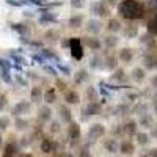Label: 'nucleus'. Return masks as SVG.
I'll return each instance as SVG.
<instances>
[{
    "label": "nucleus",
    "mask_w": 157,
    "mask_h": 157,
    "mask_svg": "<svg viewBox=\"0 0 157 157\" xmlns=\"http://www.w3.org/2000/svg\"><path fill=\"white\" fill-rule=\"evenodd\" d=\"M118 11L124 19L129 21H135L143 17V6L137 2V0H123V2L118 5Z\"/></svg>",
    "instance_id": "f257e3e1"
},
{
    "label": "nucleus",
    "mask_w": 157,
    "mask_h": 157,
    "mask_svg": "<svg viewBox=\"0 0 157 157\" xmlns=\"http://www.w3.org/2000/svg\"><path fill=\"white\" fill-rule=\"evenodd\" d=\"M69 49H71V55L74 60L80 61L83 58V46L78 38H71L69 39Z\"/></svg>",
    "instance_id": "f03ea898"
},
{
    "label": "nucleus",
    "mask_w": 157,
    "mask_h": 157,
    "mask_svg": "<svg viewBox=\"0 0 157 157\" xmlns=\"http://www.w3.org/2000/svg\"><path fill=\"white\" fill-rule=\"evenodd\" d=\"M90 10H91V13H93V14H96V16H101V17L109 16V10H107V6H105V5H104V2L91 3Z\"/></svg>",
    "instance_id": "7ed1b4c3"
},
{
    "label": "nucleus",
    "mask_w": 157,
    "mask_h": 157,
    "mask_svg": "<svg viewBox=\"0 0 157 157\" xmlns=\"http://www.w3.org/2000/svg\"><path fill=\"white\" fill-rule=\"evenodd\" d=\"M104 132H105V129H104L102 124H93L90 127V130H88V137L93 138V140H98V138H101L104 135Z\"/></svg>",
    "instance_id": "20e7f679"
},
{
    "label": "nucleus",
    "mask_w": 157,
    "mask_h": 157,
    "mask_svg": "<svg viewBox=\"0 0 157 157\" xmlns=\"http://www.w3.org/2000/svg\"><path fill=\"white\" fill-rule=\"evenodd\" d=\"M121 132H124L126 135H135L137 134V123L135 121H127L121 126Z\"/></svg>",
    "instance_id": "39448f33"
},
{
    "label": "nucleus",
    "mask_w": 157,
    "mask_h": 157,
    "mask_svg": "<svg viewBox=\"0 0 157 157\" xmlns=\"http://www.w3.org/2000/svg\"><path fill=\"white\" fill-rule=\"evenodd\" d=\"M101 22L99 21H96V19H91V21H88L86 22V32L88 33H91V35H96V33H99L101 32Z\"/></svg>",
    "instance_id": "423d86ee"
},
{
    "label": "nucleus",
    "mask_w": 157,
    "mask_h": 157,
    "mask_svg": "<svg viewBox=\"0 0 157 157\" xmlns=\"http://www.w3.org/2000/svg\"><path fill=\"white\" fill-rule=\"evenodd\" d=\"M83 112H85L86 115H99V113H101V104H98V102H94V101H91Z\"/></svg>",
    "instance_id": "0eeeda50"
},
{
    "label": "nucleus",
    "mask_w": 157,
    "mask_h": 157,
    "mask_svg": "<svg viewBox=\"0 0 157 157\" xmlns=\"http://www.w3.org/2000/svg\"><path fill=\"white\" fill-rule=\"evenodd\" d=\"M132 58H134V50H132V49L124 47V49H121V50H120V60H121V61L129 63Z\"/></svg>",
    "instance_id": "6e6552de"
},
{
    "label": "nucleus",
    "mask_w": 157,
    "mask_h": 157,
    "mask_svg": "<svg viewBox=\"0 0 157 157\" xmlns=\"http://www.w3.org/2000/svg\"><path fill=\"white\" fill-rule=\"evenodd\" d=\"M29 110H30V104L22 101V102L16 104V107L13 109V113H14V115H22V113H27Z\"/></svg>",
    "instance_id": "1a4fd4ad"
},
{
    "label": "nucleus",
    "mask_w": 157,
    "mask_h": 157,
    "mask_svg": "<svg viewBox=\"0 0 157 157\" xmlns=\"http://www.w3.org/2000/svg\"><path fill=\"white\" fill-rule=\"evenodd\" d=\"M120 151H121L123 154H134L135 146H134V143H132V141L126 140V141H123L121 145H120Z\"/></svg>",
    "instance_id": "9d476101"
},
{
    "label": "nucleus",
    "mask_w": 157,
    "mask_h": 157,
    "mask_svg": "<svg viewBox=\"0 0 157 157\" xmlns=\"http://www.w3.org/2000/svg\"><path fill=\"white\" fill-rule=\"evenodd\" d=\"M130 75H132V78H134L135 82H143L146 78V71L141 69V68H135Z\"/></svg>",
    "instance_id": "9b49d317"
},
{
    "label": "nucleus",
    "mask_w": 157,
    "mask_h": 157,
    "mask_svg": "<svg viewBox=\"0 0 157 157\" xmlns=\"http://www.w3.org/2000/svg\"><path fill=\"white\" fill-rule=\"evenodd\" d=\"M104 66H105L109 71H115L116 69V57L115 55H107L105 58H104Z\"/></svg>",
    "instance_id": "f8f14e48"
},
{
    "label": "nucleus",
    "mask_w": 157,
    "mask_h": 157,
    "mask_svg": "<svg viewBox=\"0 0 157 157\" xmlns=\"http://www.w3.org/2000/svg\"><path fill=\"white\" fill-rule=\"evenodd\" d=\"M74 80H75L77 85H80V83L86 82V80H88V72H86V69L77 71V72H75V77H74Z\"/></svg>",
    "instance_id": "ddd939ff"
},
{
    "label": "nucleus",
    "mask_w": 157,
    "mask_h": 157,
    "mask_svg": "<svg viewBox=\"0 0 157 157\" xmlns=\"http://www.w3.org/2000/svg\"><path fill=\"white\" fill-rule=\"evenodd\" d=\"M60 116H61V120H63L64 123H71V120H72L71 110H69L66 105H61V107H60Z\"/></svg>",
    "instance_id": "4468645a"
},
{
    "label": "nucleus",
    "mask_w": 157,
    "mask_h": 157,
    "mask_svg": "<svg viewBox=\"0 0 157 157\" xmlns=\"http://www.w3.org/2000/svg\"><path fill=\"white\" fill-rule=\"evenodd\" d=\"M123 33H124V36L126 38H135L137 36V33H138V29H137V25H127V27L123 30Z\"/></svg>",
    "instance_id": "2eb2a0df"
},
{
    "label": "nucleus",
    "mask_w": 157,
    "mask_h": 157,
    "mask_svg": "<svg viewBox=\"0 0 157 157\" xmlns=\"http://www.w3.org/2000/svg\"><path fill=\"white\" fill-rule=\"evenodd\" d=\"M69 137H71L72 140L80 138V127H78V124L71 123V126H69Z\"/></svg>",
    "instance_id": "dca6fc26"
},
{
    "label": "nucleus",
    "mask_w": 157,
    "mask_h": 157,
    "mask_svg": "<svg viewBox=\"0 0 157 157\" xmlns=\"http://www.w3.org/2000/svg\"><path fill=\"white\" fill-rule=\"evenodd\" d=\"M64 101H66L68 104H77L78 102V94L75 93V91H66V93H64Z\"/></svg>",
    "instance_id": "f3484780"
},
{
    "label": "nucleus",
    "mask_w": 157,
    "mask_h": 157,
    "mask_svg": "<svg viewBox=\"0 0 157 157\" xmlns=\"http://www.w3.org/2000/svg\"><path fill=\"white\" fill-rule=\"evenodd\" d=\"M104 146H105V149H107L109 152H116V149L120 148V146H118V143H116V140H115V138H109L105 143H104Z\"/></svg>",
    "instance_id": "a211bd4d"
},
{
    "label": "nucleus",
    "mask_w": 157,
    "mask_h": 157,
    "mask_svg": "<svg viewBox=\"0 0 157 157\" xmlns=\"http://www.w3.org/2000/svg\"><path fill=\"white\" fill-rule=\"evenodd\" d=\"M107 29H109L110 32H113V33L120 32V30H121V22L116 21V19H110L109 24H107Z\"/></svg>",
    "instance_id": "6ab92c4d"
},
{
    "label": "nucleus",
    "mask_w": 157,
    "mask_h": 157,
    "mask_svg": "<svg viewBox=\"0 0 157 157\" xmlns=\"http://www.w3.org/2000/svg\"><path fill=\"white\" fill-rule=\"evenodd\" d=\"M82 22H83V16H82V14H75V16H72V17L69 19V25H71L72 29L80 27Z\"/></svg>",
    "instance_id": "aec40b11"
},
{
    "label": "nucleus",
    "mask_w": 157,
    "mask_h": 157,
    "mask_svg": "<svg viewBox=\"0 0 157 157\" xmlns=\"http://www.w3.org/2000/svg\"><path fill=\"white\" fill-rule=\"evenodd\" d=\"M41 149H43V152H52V151L55 149V145H54L50 140L44 138V140L41 141Z\"/></svg>",
    "instance_id": "412c9836"
},
{
    "label": "nucleus",
    "mask_w": 157,
    "mask_h": 157,
    "mask_svg": "<svg viewBox=\"0 0 157 157\" xmlns=\"http://www.w3.org/2000/svg\"><path fill=\"white\" fill-rule=\"evenodd\" d=\"M85 43H86L88 47H91L93 50H99L101 49V41H99V39H96V38H86Z\"/></svg>",
    "instance_id": "4be33fe9"
},
{
    "label": "nucleus",
    "mask_w": 157,
    "mask_h": 157,
    "mask_svg": "<svg viewBox=\"0 0 157 157\" xmlns=\"http://www.w3.org/2000/svg\"><path fill=\"white\" fill-rule=\"evenodd\" d=\"M50 109L49 107H41L39 109V120L41 121H49L50 120Z\"/></svg>",
    "instance_id": "5701e85b"
},
{
    "label": "nucleus",
    "mask_w": 157,
    "mask_h": 157,
    "mask_svg": "<svg viewBox=\"0 0 157 157\" xmlns=\"http://www.w3.org/2000/svg\"><path fill=\"white\" fill-rule=\"evenodd\" d=\"M55 90L54 88H50V90H47L46 91V93H44V101L47 102V104H52V102H54L55 101Z\"/></svg>",
    "instance_id": "b1692460"
},
{
    "label": "nucleus",
    "mask_w": 157,
    "mask_h": 157,
    "mask_svg": "<svg viewBox=\"0 0 157 157\" xmlns=\"http://www.w3.org/2000/svg\"><path fill=\"white\" fill-rule=\"evenodd\" d=\"M101 63H104V60L99 55H94L90 60V66H91V69H98V68H101Z\"/></svg>",
    "instance_id": "393cba45"
},
{
    "label": "nucleus",
    "mask_w": 157,
    "mask_h": 157,
    "mask_svg": "<svg viewBox=\"0 0 157 157\" xmlns=\"http://www.w3.org/2000/svg\"><path fill=\"white\" fill-rule=\"evenodd\" d=\"M104 44H105L107 47H115V46L118 44V38H116V36H113V35L105 36V38H104Z\"/></svg>",
    "instance_id": "a878e982"
},
{
    "label": "nucleus",
    "mask_w": 157,
    "mask_h": 157,
    "mask_svg": "<svg viewBox=\"0 0 157 157\" xmlns=\"http://www.w3.org/2000/svg\"><path fill=\"white\" fill-rule=\"evenodd\" d=\"M124 78H126V71H124V69H115V72H113V80L123 82Z\"/></svg>",
    "instance_id": "bb28decb"
},
{
    "label": "nucleus",
    "mask_w": 157,
    "mask_h": 157,
    "mask_svg": "<svg viewBox=\"0 0 157 157\" xmlns=\"http://www.w3.org/2000/svg\"><path fill=\"white\" fill-rule=\"evenodd\" d=\"M6 3L13 6H24V5H30V0H6Z\"/></svg>",
    "instance_id": "cd10ccee"
},
{
    "label": "nucleus",
    "mask_w": 157,
    "mask_h": 157,
    "mask_svg": "<svg viewBox=\"0 0 157 157\" xmlns=\"http://www.w3.org/2000/svg\"><path fill=\"white\" fill-rule=\"evenodd\" d=\"M145 66H146V69H152L154 66H157V63H155V60L151 55H146L145 57Z\"/></svg>",
    "instance_id": "c85d7f7f"
},
{
    "label": "nucleus",
    "mask_w": 157,
    "mask_h": 157,
    "mask_svg": "<svg viewBox=\"0 0 157 157\" xmlns=\"http://www.w3.org/2000/svg\"><path fill=\"white\" fill-rule=\"evenodd\" d=\"M11 27H13V30H16V32L21 33V35H25V33L29 32V29L25 27V25H22V24H13Z\"/></svg>",
    "instance_id": "c756f323"
},
{
    "label": "nucleus",
    "mask_w": 157,
    "mask_h": 157,
    "mask_svg": "<svg viewBox=\"0 0 157 157\" xmlns=\"http://www.w3.org/2000/svg\"><path fill=\"white\" fill-rule=\"evenodd\" d=\"M39 99H41V88H38V86H35V88L32 90V101L38 102Z\"/></svg>",
    "instance_id": "7c9ffc66"
},
{
    "label": "nucleus",
    "mask_w": 157,
    "mask_h": 157,
    "mask_svg": "<svg viewBox=\"0 0 157 157\" xmlns=\"http://www.w3.org/2000/svg\"><path fill=\"white\" fill-rule=\"evenodd\" d=\"M137 141H138V145H148L149 137L146 134H137Z\"/></svg>",
    "instance_id": "2f4dec72"
},
{
    "label": "nucleus",
    "mask_w": 157,
    "mask_h": 157,
    "mask_svg": "<svg viewBox=\"0 0 157 157\" xmlns=\"http://www.w3.org/2000/svg\"><path fill=\"white\" fill-rule=\"evenodd\" d=\"M127 112H129V107L127 105H118V107H115V115H118V116L126 115Z\"/></svg>",
    "instance_id": "473e14b6"
},
{
    "label": "nucleus",
    "mask_w": 157,
    "mask_h": 157,
    "mask_svg": "<svg viewBox=\"0 0 157 157\" xmlns=\"http://www.w3.org/2000/svg\"><path fill=\"white\" fill-rule=\"evenodd\" d=\"M140 124H141L143 127H149V126H151V116H148V115H141Z\"/></svg>",
    "instance_id": "72a5a7b5"
},
{
    "label": "nucleus",
    "mask_w": 157,
    "mask_h": 157,
    "mask_svg": "<svg viewBox=\"0 0 157 157\" xmlns=\"http://www.w3.org/2000/svg\"><path fill=\"white\" fill-rule=\"evenodd\" d=\"M39 21H41V22H55L57 17H55V16H52V14H49V13H44Z\"/></svg>",
    "instance_id": "f704fd0d"
},
{
    "label": "nucleus",
    "mask_w": 157,
    "mask_h": 157,
    "mask_svg": "<svg viewBox=\"0 0 157 157\" xmlns=\"http://www.w3.org/2000/svg\"><path fill=\"white\" fill-rule=\"evenodd\" d=\"M86 98L90 99V102L94 101V99H96V90H94V88H88V90H86Z\"/></svg>",
    "instance_id": "c9c22d12"
},
{
    "label": "nucleus",
    "mask_w": 157,
    "mask_h": 157,
    "mask_svg": "<svg viewBox=\"0 0 157 157\" xmlns=\"http://www.w3.org/2000/svg\"><path fill=\"white\" fill-rule=\"evenodd\" d=\"M71 5H72V8H82L83 6V0H71Z\"/></svg>",
    "instance_id": "e433bc0d"
},
{
    "label": "nucleus",
    "mask_w": 157,
    "mask_h": 157,
    "mask_svg": "<svg viewBox=\"0 0 157 157\" xmlns=\"http://www.w3.org/2000/svg\"><path fill=\"white\" fill-rule=\"evenodd\" d=\"M50 132H54V134L60 132V124H58L57 121H54V123L50 124Z\"/></svg>",
    "instance_id": "4c0bfd02"
},
{
    "label": "nucleus",
    "mask_w": 157,
    "mask_h": 157,
    "mask_svg": "<svg viewBox=\"0 0 157 157\" xmlns=\"http://www.w3.org/2000/svg\"><path fill=\"white\" fill-rule=\"evenodd\" d=\"M25 126H27V121H24V120H16V127H17V129H24Z\"/></svg>",
    "instance_id": "58836bf2"
},
{
    "label": "nucleus",
    "mask_w": 157,
    "mask_h": 157,
    "mask_svg": "<svg viewBox=\"0 0 157 157\" xmlns=\"http://www.w3.org/2000/svg\"><path fill=\"white\" fill-rule=\"evenodd\" d=\"M8 118H0V127H2V129H6L8 127Z\"/></svg>",
    "instance_id": "ea45409f"
},
{
    "label": "nucleus",
    "mask_w": 157,
    "mask_h": 157,
    "mask_svg": "<svg viewBox=\"0 0 157 157\" xmlns=\"http://www.w3.org/2000/svg\"><path fill=\"white\" fill-rule=\"evenodd\" d=\"M143 157H157V149H151V151H148Z\"/></svg>",
    "instance_id": "a19ab883"
},
{
    "label": "nucleus",
    "mask_w": 157,
    "mask_h": 157,
    "mask_svg": "<svg viewBox=\"0 0 157 157\" xmlns=\"http://www.w3.org/2000/svg\"><path fill=\"white\" fill-rule=\"evenodd\" d=\"M78 157H91L90 152L86 149H80V152H78Z\"/></svg>",
    "instance_id": "79ce46f5"
},
{
    "label": "nucleus",
    "mask_w": 157,
    "mask_h": 157,
    "mask_svg": "<svg viewBox=\"0 0 157 157\" xmlns=\"http://www.w3.org/2000/svg\"><path fill=\"white\" fill-rule=\"evenodd\" d=\"M6 105V98L5 96H0V109H3Z\"/></svg>",
    "instance_id": "37998d69"
},
{
    "label": "nucleus",
    "mask_w": 157,
    "mask_h": 157,
    "mask_svg": "<svg viewBox=\"0 0 157 157\" xmlns=\"http://www.w3.org/2000/svg\"><path fill=\"white\" fill-rule=\"evenodd\" d=\"M104 2H105L107 5H110V6H115V5H116V2H118V0H104Z\"/></svg>",
    "instance_id": "c03bdc74"
},
{
    "label": "nucleus",
    "mask_w": 157,
    "mask_h": 157,
    "mask_svg": "<svg viewBox=\"0 0 157 157\" xmlns=\"http://www.w3.org/2000/svg\"><path fill=\"white\" fill-rule=\"evenodd\" d=\"M126 98H127L129 101H134V99H137V94H127Z\"/></svg>",
    "instance_id": "a18cd8bd"
},
{
    "label": "nucleus",
    "mask_w": 157,
    "mask_h": 157,
    "mask_svg": "<svg viewBox=\"0 0 157 157\" xmlns=\"http://www.w3.org/2000/svg\"><path fill=\"white\" fill-rule=\"evenodd\" d=\"M151 83H152L154 86H157V75H154V77H152V80H151Z\"/></svg>",
    "instance_id": "49530a36"
},
{
    "label": "nucleus",
    "mask_w": 157,
    "mask_h": 157,
    "mask_svg": "<svg viewBox=\"0 0 157 157\" xmlns=\"http://www.w3.org/2000/svg\"><path fill=\"white\" fill-rule=\"evenodd\" d=\"M152 107H154V112H155V113H157V99H155V101H154V104H152Z\"/></svg>",
    "instance_id": "de8ad7c7"
},
{
    "label": "nucleus",
    "mask_w": 157,
    "mask_h": 157,
    "mask_svg": "<svg viewBox=\"0 0 157 157\" xmlns=\"http://www.w3.org/2000/svg\"><path fill=\"white\" fill-rule=\"evenodd\" d=\"M152 134H154V137H155V138H157V126H155V127H154V132H152Z\"/></svg>",
    "instance_id": "09e8293b"
},
{
    "label": "nucleus",
    "mask_w": 157,
    "mask_h": 157,
    "mask_svg": "<svg viewBox=\"0 0 157 157\" xmlns=\"http://www.w3.org/2000/svg\"><path fill=\"white\" fill-rule=\"evenodd\" d=\"M64 157H74V155H71V154H66V155H64Z\"/></svg>",
    "instance_id": "8fccbe9b"
},
{
    "label": "nucleus",
    "mask_w": 157,
    "mask_h": 157,
    "mask_svg": "<svg viewBox=\"0 0 157 157\" xmlns=\"http://www.w3.org/2000/svg\"><path fill=\"white\" fill-rule=\"evenodd\" d=\"M0 143H2V138H0Z\"/></svg>",
    "instance_id": "3c124183"
}]
</instances>
